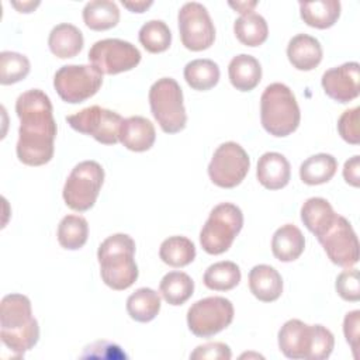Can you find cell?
Instances as JSON below:
<instances>
[{
	"label": "cell",
	"instance_id": "cell-1",
	"mask_svg": "<svg viewBox=\"0 0 360 360\" xmlns=\"http://www.w3.org/2000/svg\"><path fill=\"white\" fill-rule=\"evenodd\" d=\"M15 112L20 118L17 158L27 166H42L53 158L56 122L51 98L39 89L18 96Z\"/></svg>",
	"mask_w": 360,
	"mask_h": 360
},
{
	"label": "cell",
	"instance_id": "cell-2",
	"mask_svg": "<svg viewBox=\"0 0 360 360\" xmlns=\"http://www.w3.org/2000/svg\"><path fill=\"white\" fill-rule=\"evenodd\" d=\"M0 338L14 356L21 357L39 339L38 321L32 316L31 301L22 294H7L0 304Z\"/></svg>",
	"mask_w": 360,
	"mask_h": 360
},
{
	"label": "cell",
	"instance_id": "cell-3",
	"mask_svg": "<svg viewBox=\"0 0 360 360\" xmlns=\"http://www.w3.org/2000/svg\"><path fill=\"white\" fill-rule=\"evenodd\" d=\"M335 346L332 332L322 325H307L300 319L287 321L278 330L280 352L292 360H325Z\"/></svg>",
	"mask_w": 360,
	"mask_h": 360
},
{
	"label": "cell",
	"instance_id": "cell-4",
	"mask_svg": "<svg viewBox=\"0 0 360 360\" xmlns=\"http://www.w3.org/2000/svg\"><path fill=\"white\" fill-rule=\"evenodd\" d=\"M134 255L135 242L127 233H114L101 242L97 259L105 285L121 291L129 288L136 281L139 271Z\"/></svg>",
	"mask_w": 360,
	"mask_h": 360
},
{
	"label": "cell",
	"instance_id": "cell-5",
	"mask_svg": "<svg viewBox=\"0 0 360 360\" xmlns=\"http://www.w3.org/2000/svg\"><path fill=\"white\" fill-rule=\"evenodd\" d=\"M301 120L298 103L292 90L284 83L269 84L260 97V121L273 136L292 134Z\"/></svg>",
	"mask_w": 360,
	"mask_h": 360
},
{
	"label": "cell",
	"instance_id": "cell-6",
	"mask_svg": "<svg viewBox=\"0 0 360 360\" xmlns=\"http://www.w3.org/2000/svg\"><path fill=\"white\" fill-rule=\"evenodd\" d=\"M150 111L166 134H177L186 128L187 114L180 84L172 77L156 80L149 89Z\"/></svg>",
	"mask_w": 360,
	"mask_h": 360
},
{
	"label": "cell",
	"instance_id": "cell-7",
	"mask_svg": "<svg viewBox=\"0 0 360 360\" xmlns=\"http://www.w3.org/2000/svg\"><path fill=\"white\" fill-rule=\"evenodd\" d=\"M243 226V214L232 202L215 205L200 232V243L208 255H221L233 243Z\"/></svg>",
	"mask_w": 360,
	"mask_h": 360
},
{
	"label": "cell",
	"instance_id": "cell-8",
	"mask_svg": "<svg viewBox=\"0 0 360 360\" xmlns=\"http://www.w3.org/2000/svg\"><path fill=\"white\" fill-rule=\"evenodd\" d=\"M104 181V169L94 160L77 163L66 179L63 186V200L73 211L90 210L101 190Z\"/></svg>",
	"mask_w": 360,
	"mask_h": 360
},
{
	"label": "cell",
	"instance_id": "cell-9",
	"mask_svg": "<svg viewBox=\"0 0 360 360\" xmlns=\"http://www.w3.org/2000/svg\"><path fill=\"white\" fill-rule=\"evenodd\" d=\"M103 84V73L91 65H65L53 76V87L59 97L79 104L93 97Z\"/></svg>",
	"mask_w": 360,
	"mask_h": 360
},
{
	"label": "cell",
	"instance_id": "cell-10",
	"mask_svg": "<svg viewBox=\"0 0 360 360\" xmlns=\"http://www.w3.org/2000/svg\"><path fill=\"white\" fill-rule=\"evenodd\" d=\"M233 312V305L228 298L207 297L188 308L187 325L197 338H211L231 325Z\"/></svg>",
	"mask_w": 360,
	"mask_h": 360
},
{
	"label": "cell",
	"instance_id": "cell-11",
	"mask_svg": "<svg viewBox=\"0 0 360 360\" xmlns=\"http://www.w3.org/2000/svg\"><path fill=\"white\" fill-rule=\"evenodd\" d=\"M250 167L246 150L236 142H225L217 148L208 165L211 181L222 188H233L242 183Z\"/></svg>",
	"mask_w": 360,
	"mask_h": 360
},
{
	"label": "cell",
	"instance_id": "cell-12",
	"mask_svg": "<svg viewBox=\"0 0 360 360\" xmlns=\"http://www.w3.org/2000/svg\"><path fill=\"white\" fill-rule=\"evenodd\" d=\"M89 60L100 73L117 75L134 69L141 62V52L128 41L105 38L93 44Z\"/></svg>",
	"mask_w": 360,
	"mask_h": 360
},
{
	"label": "cell",
	"instance_id": "cell-13",
	"mask_svg": "<svg viewBox=\"0 0 360 360\" xmlns=\"http://www.w3.org/2000/svg\"><path fill=\"white\" fill-rule=\"evenodd\" d=\"M66 121L75 131L90 135L100 143L115 145L120 141L118 134L124 118L112 110L90 105L68 115Z\"/></svg>",
	"mask_w": 360,
	"mask_h": 360
},
{
	"label": "cell",
	"instance_id": "cell-14",
	"mask_svg": "<svg viewBox=\"0 0 360 360\" xmlns=\"http://www.w3.org/2000/svg\"><path fill=\"white\" fill-rule=\"evenodd\" d=\"M181 44L194 52L208 49L215 41V27L208 10L197 1L181 6L177 14Z\"/></svg>",
	"mask_w": 360,
	"mask_h": 360
},
{
	"label": "cell",
	"instance_id": "cell-15",
	"mask_svg": "<svg viewBox=\"0 0 360 360\" xmlns=\"http://www.w3.org/2000/svg\"><path fill=\"white\" fill-rule=\"evenodd\" d=\"M332 263L340 267H353L359 262V239L350 222L336 214L332 225L318 236Z\"/></svg>",
	"mask_w": 360,
	"mask_h": 360
},
{
	"label": "cell",
	"instance_id": "cell-16",
	"mask_svg": "<svg viewBox=\"0 0 360 360\" xmlns=\"http://www.w3.org/2000/svg\"><path fill=\"white\" fill-rule=\"evenodd\" d=\"M323 91L338 103H349L360 93V66L357 62H346L322 75Z\"/></svg>",
	"mask_w": 360,
	"mask_h": 360
},
{
	"label": "cell",
	"instance_id": "cell-17",
	"mask_svg": "<svg viewBox=\"0 0 360 360\" xmlns=\"http://www.w3.org/2000/svg\"><path fill=\"white\" fill-rule=\"evenodd\" d=\"M118 138L127 149L132 152H145L153 146L156 131L148 118L134 115L122 121Z\"/></svg>",
	"mask_w": 360,
	"mask_h": 360
},
{
	"label": "cell",
	"instance_id": "cell-18",
	"mask_svg": "<svg viewBox=\"0 0 360 360\" xmlns=\"http://www.w3.org/2000/svg\"><path fill=\"white\" fill-rule=\"evenodd\" d=\"M256 176L267 190H280L291 179V167L287 158L278 152H266L259 158Z\"/></svg>",
	"mask_w": 360,
	"mask_h": 360
},
{
	"label": "cell",
	"instance_id": "cell-19",
	"mask_svg": "<svg viewBox=\"0 0 360 360\" xmlns=\"http://www.w3.org/2000/svg\"><path fill=\"white\" fill-rule=\"evenodd\" d=\"M322 46L315 37L308 34H297L287 46V56L290 63L298 70H312L322 60Z\"/></svg>",
	"mask_w": 360,
	"mask_h": 360
},
{
	"label": "cell",
	"instance_id": "cell-20",
	"mask_svg": "<svg viewBox=\"0 0 360 360\" xmlns=\"http://www.w3.org/2000/svg\"><path fill=\"white\" fill-rule=\"evenodd\" d=\"M249 288L259 301L273 302L283 292V278L274 267L257 264L249 271Z\"/></svg>",
	"mask_w": 360,
	"mask_h": 360
},
{
	"label": "cell",
	"instance_id": "cell-21",
	"mask_svg": "<svg viewBox=\"0 0 360 360\" xmlns=\"http://www.w3.org/2000/svg\"><path fill=\"white\" fill-rule=\"evenodd\" d=\"M228 76L231 84L236 90L250 91L262 80V66L255 56L240 53L231 59L228 66Z\"/></svg>",
	"mask_w": 360,
	"mask_h": 360
},
{
	"label": "cell",
	"instance_id": "cell-22",
	"mask_svg": "<svg viewBox=\"0 0 360 360\" xmlns=\"http://www.w3.org/2000/svg\"><path fill=\"white\" fill-rule=\"evenodd\" d=\"M83 45L84 38L82 31L72 24H58L49 32L48 46L51 52L60 59L76 56L83 49Z\"/></svg>",
	"mask_w": 360,
	"mask_h": 360
},
{
	"label": "cell",
	"instance_id": "cell-23",
	"mask_svg": "<svg viewBox=\"0 0 360 360\" xmlns=\"http://www.w3.org/2000/svg\"><path fill=\"white\" fill-rule=\"evenodd\" d=\"M305 248V238L300 228L292 224L280 226L271 239V252L280 262H294Z\"/></svg>",
	"mask_w": 360,
	"mask_h": 360
},
{
	"label": "cell",
	"instance_id": "cell-24",
	"mask_svg": "<svg viewBox=\"0 0 360 360\" xmlns=\"http://www.w3.org/2000/svg\"><path fill=\"white\" fill-rule=\"evenodd\" d=\"M340 1L338 0H315L301 1L300 14L304 22L318 30H326L335 25L340 17Z\"/></svg>",
	"mask_w": 360,
	"mask_h": 360
},
{
	"label": "cell",
	"instance_id": "cell-25",
	"mask_svg": "<svg viewBox=\"0 0 360 360\" xmlns=\"http://www.w3.org/2000/svg\"><path fill=\"white\" fill-rule=\"evenodd\" d=\"M336 212L328 200L311 197L301 207V221L316 238L321 236L335 221Z\"/></svg>",
	"mask_w": 360,
	"mask_h": 360
},
{
	"label": "cell",
	"instance_id": "cell-26",
	"mask_svg": "<svg viewBox=\"0 0 360 360\" xmlns=\"http://www.w3.org/2000/svg\"><path fill=\"white\" fill-rule=\"evenodd\" d=\"M338 170V160L329 153H316L300 166V179L308 186L328 183Z\"/></svg>",
	"mask_w": 360,
	"mask_h": 360
},
{
	"label": "cell",
	"instance_id": "cell-27",
	"mask_svg": "<svg viewBox=\"0 0 360 360\" xmlns=\"http://www.w3.org/2000/svg\"><path fill=\"white\" fill-rule=\"evenodd\" d=\"M83 21L93 31H105L120 21V10L111 0H93L83 8Z\"/></svg>",
	"mask_w": 360,
	"mask_h": 360
},
{
	"label": "cell",
	"instance_id": "cell-28",
	"mask_svg": "<svg viewBox=\"0 0 360 360\" xmlns=\"http://www.w3.org/2000/svg\"><path fill=\"white\" fill-rule=\"evenodd\" d=\"M160 311L159 294L148 287L138 288L127 298V312L136 322H150Z\"/></svg>",
	"mask_w": 360,
	"mask_h": 360
},
{
	"label": "cell",
	"instance_id": "cell-29",
	"mask_svg": "<svg viewBox=\"0 0 360 360\" xmlns=\"http://www.w3.org/2000/svg\"><path fill=\"white\" fill-rule=\"evenodd\" d=\"M233 32L243 45L259 46L267 39L269 27L260 14L252 11L235 20Z\"/></svg>",
	"mask_w": 360,
	"mask_h": 360
},
{
	"label": "cell",
	"instance_id": "cell-30",
	"mask_svg": "<svg viewBox=\"0 0 360 360\" xmlns=\"http://www.w3.org/2000/svg\"><path fill=\"white\" fill-rule=\"evenodd\" d=\"M159 291L167 304L181 305L193 295L194 281L187 273L169 271L163 276Z\"/></svg>",
	"mask_w": 360,
	"mask_h": 360
},
{
	"label": "cell",
	"instance_id": "cell-31",
	"mask_svg": "<svg viewBox=\"0 0 360 360\" xmlns=\"http://www.w3.org/2000/svg\"><path fill=\"white\" fill-rule=\"evenodd\" d=\"M187 84L198 91L212 89L219 80V68L211 59H194L184 68Z\"/></svg>",
	"mask_w": 360,
	"mask_h": 360
},
{
	"label": "cell",
	"instance_id": "cell-32",
	"mask_svg": "<svg viewBox=\"0 0 360 360\" xmlns=\"http://www.w3.org/2000/svg\"><path fill=\"white\" fill-rule=\"evenodd\" d=\"M89 236V224L80 215H66L58 225V242L68 250H77L84 246Z\"/></svg>",
	"mask_w": 360,
	"mask_h": 360
},
{
	"label": "cell",
	"instance_id": "cell-33",
	"mask_svg": "<svg viewBox=\"0 0 360 360\" xmlns=\"http://www.w3.org/2000/svg\"><path fill=\"white\" fill-rule=\"evenodd\" d=\"M159 256L172 267H184L195 259V246L186 236H170L162 242Z\"/></svg>",
	"mask_w": 360,
	"mask_h": 360
},
{
	"label": "cell",
	"instance_id": "cell-34",
	"mask_svg": "<svg viewBox=\"0 0 360 360\" xmlns=\"http://www.w3.org/2000/svg\"><path fill=\"white\" fill-rule=\"evenodd\" d=\"M207 288L214 291H229L240 281V269L236 263L224 260L211 264L202 278Z\"/></svg>",
	"mask_w": 360,
	"mask_h": 360
},
{
	"label": "cell",
	"instance_id": "cell-35",
	"mask_svg": "<svg viewBox=\"0 0 360 360\" xmlns=\"http://www.w3.org/2000/svg\"><path fill=\"white\" fill-rule=\"evenodd\" d=\"M141 45L150 53L165 52L172 44V32L162 20H150L145 22L138 34Z\"/></svg>",
	"mask_w": 360,
	"mask_h": 360
},
{
	"label": "cell",
	"instance_id": "cell-36",
	"mask_svg": "<svg viewBox=\"0 0 360 360\" xmlns=\"http://www.w3.org/2000/svg\"><path fill=\"white\" fill-rule=\"evenodd\" d=\"M30 60L25 55L3 51L0 53V83L3 86L21 82L30 73Z\"/></svg>",
	"mask_w": 360,
	"mask_h": 360
},
{
	"label": "cell",
	"instance_id": "cell-37",
	"mask_svg": "<svg viewBox=\"0 0 360 360\" xmlns=\"http://www.w3.org/2000/svg\"><path fill=\"white\" fill-rule=\"evenodd\" d=\"M336 292L345 301L356 302L360 300V281H359V270L350 269L342 271L335 283Z\"/></svg>",
	"mask_w": 360,
	"mask_h": 360
},
{
	"label": "cell",
	"instance_id": "cell-38",
	"mask_svg": "<svg viewBox=\"0 0 360 360\" xmlns=\"http://www.w3.org/2000/svg\"><path fill=\"white\" fill-rule=\"evenodd\" d=\"M359 112L360 107H354L346 110L338 120V131L339 135L352 145H357L360 142V131H359Z\"/></svg>",
	"mask_w": 360,
	"mask_h": 360
},
{
	"label": "cell",
	"instance_id": "cell-39",
	"mask_svg": "<svg viewBox=\"0 0 360 360\" xmlns=\"http://www.w3.org/2000/svg\"><path fill=\"white\" fill-rule=\"evenodd\" d=\"M232 357L228 345L221 342H212L200 345L190 354V359H210V360H229Z\"/></svg>",
	"mask_w": 360,
	"mask_h": 360
},
{
	"label": "cell",
	"instance_id": "cell-40",
	"mask_svg": "<svg viewBox=\"0 0 360 360\" xmlns=\"http://www.w3.org/2000/svg\"><path fill=\"white\" fill-rule=\"evenodd\" d=\"M359 325H360V311L354 309L346 314L343 321V333L346 342L350 345L354 357H357L359 350Z\"/></svg>",
	"mask_w": 360,
	"mask_h": 360
},
{
	"label": "cell",
	"instance_id": "cell-41",
	"mask_svg": "<svg viewBox=\"0 0 360 360\" xmlns=\"http://www.w3.org/2000/svg\"><path fill=\"white\" fill-rule=\"evenodd\" d=\"M343 177L345 181L353 187H359L360 184V156L354 155L349 160H346L343 166Z\"/></svg>",
	"mask_w": 360,
	"mask_h": 360
},
{
	"label": "cell",
	"instance_id": "cell-42",
	"mask_svg": "<svg viewBox=\"0 0 360 360\" xmlns=\"http://www.w3.org/2000/svg\"><path fill=\"white\" fill-rule=\"evenodd\" d=\"M121 4L124 6V7H127L128 10H131L132 13H143L146 8H149L152 4H153V1H124V0H121Z\"/></svg>",
	"mask_w": 360,
	"mask_h": 360
},
{
	"label": "cell",
	"instance_id": "cell-43",
	"mask_svg": "<svg viewBox=\"0 0 360 360\" xmlns=\"http://www.w3.org/2000/svg\"><path fill=\"white\" fill-rule=\"evenodd\" d=\"M229 6L233 7L238 13H240V14L243 15V14L252 13V11H253L252 8L257 6V1H250V3H248V1H236V3L229 1Z\"/></svg>",
	"mask_w": 360,
	"mask_h": 360
},
{
	"label": "cell",
	"instance_id": "cell-44",
	"mask_svg": "<svg viewBox=\"0 0 360 360\" xmlns=\"http://www.w3.org/2000/svg\"><path fill=\"white\" fill-rule=\"evenodd\" d=\"M11 6L15 7L20 13H31L37 6H39V1H22V3L11 1Z\"/></svg>",
	"mask_w": 360,
	"mask_h": 360
}]
</instances>
